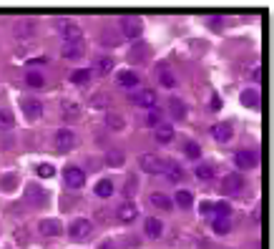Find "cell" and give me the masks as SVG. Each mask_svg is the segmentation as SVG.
<instances>
[{"mask_svg": "<svg viewBox=\"0 0 274 249\" xmlns=\"http://www.w3.org/2000/svg\"><path fill=\"white\" fill-rule=\"evenodd\" d=\"M121 33L126 38H139L144 33V21L139 16H123L121 18Z\"/></svg>", "mask_w": 274, "mask_h": 249, "instance_id": "6da1fadb", "label": "cell"}, {"mask_svg": "<svg viewBox=\"0 0 274 249\" xmlns=\"http://www.w3.org/2000/svg\"><path fill=\"white\" fill-rule=\"evenodd\" d=\"M56 31L66 38V43H71V41H81V28H78L71 18H58V21H56Z\"/></svg>", "mask_w": 274, "mask_h": 249, "instance_id": "7a4b0ae2", "label": "cell"}, {"mask_svg": "<svg viewBox=\"0 0 274 249\" xmlns=\"http://www.w3.org/2000/svg\"><path fill=\"white\" fill-rule=\"evenodd\" d=\"M53 146H56V151H71L73 146H76V134L71 131V129H61V131H56V136H53Z\"/></svg>", "mask_w": 274, "mask_h": 249, "instance_id": "3957f363", "label": "cell"}, {"mask_svg": "<svg viewBox=\"0 0 274 249\" xmlns=\"http://www.w3.org/2000/svg\"><path fill=\"white\" fill-rule=\"evenodd\" d=\"M91 221L88 219H76V221H71V226H68V234H71V239L73 241H86L88 236H91Z\"/></svg>", "mask_w": 274, "mask_h": 249, "instance_id": "277c9868", "label": "cell"}, {"mask_svg": "<svg viewBox=\"0 0 274 249\" xmlns=\"http://www.w3.org/2000/svg\"><path fill=\"white\" fill-rule=\"evenodd\" d=\"M128 101H131L133 106H141V108H154V106H156V91L144 88V91L128 93Z\"/></svg>", "mask_w": 274, "mask_h": 249, "instance_id": "5b68a950", "label": "cell"}, {"mask_svg": "<svg viewBox=\"0 0 274 249\" xmlns=\"http://www.w3.org/2000/svg\"><path fill=\"white\" fill-rule=\"evenodd\" d=\"M63 179H66V184H68L71 189H81V186L86 184V174H83V169H78V166H66V169H63Z\"/></svg>", "mask_w": 274, "mask_h": 249, "instance_id": "8992f818", "label": "cell"}, {"mask_svg": "<svg viewBox=\"0 0 274 249\" xmlns=\"http://www.w3.org/2000/svg\"><path fill=\"white\" fill-rule=\"evenodd\" d=\"M139 164H141V169L146 174H164V161L159 156H154V154H144L139 159Z\"/></svg>", "mask_w": 274, "mask_h": 249, "instance_id": "52a82bcc", "label": "cell"}, {"mask_svg": "<svg viewBox=\"0 0 274 249\" xmlns=\"http://www.w3.org/2000/svg\"><path fill=\"white\" fill-rule=\"evenodd\" d=\"M83 53H86L83 41H71V43H63V51H61V56H63V58H68V61H78V58H83Z\"/></svg>", "mask_w": 274, "mask_h": 249, "instance_id": "ba28073f", "label": "cell"}, {"mask_svg": "<svg viewBox=\"0 0 274 249\" xmlns=\"http://www.w3.org/2000/svg\"><path fill=\"white\" fill-rule=\"evenodd\" d=\"M23 111L28 121H38L43 116V103L38 98H23Z\"/></svg>", "mask_w": 274, "mask_h": 249, "instance_id": "9c48e42d", "label": "cell"}, {"mask_svg": "<svg viewBox=\"0 0 274 249\" xmlns=\"http://www.w3.org/2000/svg\"><path fill=\"white\" fill-rule=\"evenodd\" d=\"M234 161H236L239 169H254L256 161H259V156H256V151H246V149H244V151H236Z\"/></svg>", "mask_w": 274, "mask_h": 249, "instance_id": "30bf717a", "label": "cell"}, {"mask_svg": "<svg viewBox=\"0 0 274 249\" xmlns=\"http://www.w3.org/2000/svg\"><path fill=\"white\" fill-rule=\"evenodd\" d=\"M136 216H139V209H136V204H131V201L121 204V206H118V211H116V219H118L121 224H131Z\"/></svg>", "mask_w": 274, "mask_h": 249, "instance_id": "8fae6325", "label": "cell"}, {"mask_svg": "<svg viewBox=\"0 0 274 249\" xmlns=\"http://www.w3.org/2000/svg\"><path fill=\"white\" fill-rule=\"evenodd\" d=\"M241 186H244V179H241L239 174H229V176L221 181V191H224V194H239Z\"/></svg>", "mask_w": 274, "mask_h": 249, "instance_id": "7c38bea8", "label": "cell"}, {"mask_svg": "<svg viewBox=\"0 0 274 249\" xmlns=\"http://www.w3.org/2000/svg\"><path fill=\"white\" fill-rule=\"evenodd\" d=\"M38 229H41V234H43V236H56V234H61V231H63V226H61V221H58V219H41Z\"/></svg>", "mask_w": 274, "mask_h": 249, "instance_id": "4fadbf2b", "label": "cell"}, {"mask_svg": "<svg viewBox=\"0 0 274 249\" xmlns=\"http://www.w3.org/2000/svg\"><path fill=\"white\" fill-rule=\"evenodd\" d=\"M231 134H234V131H231V123H226V121H221V123H214V126H211V136H214L216 141H221V144H224V141H229V139H231Z\"/></svg>", "mask_w": 274, "mask_h": 249, "instance_id": "5bb4252c", "label": "cell"}, {"mask_svg": "<svg viewBox=\"0 0 274 249\" xmlns=\"http://www.w3.org/2000/svg\"><path fill=\"white\" fill-rule=\"evenodd\" d=\"M93 71L101 73V76L111 73V71H113V58H111V56H98V58L93 61Z\"/></svg>", "mask_w": 274, "mask_h": 249, "instance_id": "9a60e30c", "label": "cell"}, {"mask_svg": "<svg viewBox=\"0 0 274 249\" xmlns=\"http://www.w3.org/2000/svg\"><path fill=\"white\" fill-rule=\"evenodd\" d=\"M164 174H166L174 184H179V181L184 179V171H181V166H179L176 161H166V164H164Z\"/></svg>", "mask_w": 274, "mask_h": 249, "instance_id": "2e32d148", "label": "cell"}, {"mask_svg": "<svg viewBox=\"0 0 274 249\" xmlns=\"http://www.w3.org/2000/svg\"><path fill=\"white\" fill-rule=\"evenodd\" d=\"M33 28H36V23L31 18H23V21L16 23V36L18 38H28V36H33Z\"/></svg>", "mask_w": 274, "mask_h": 249, "instance_id": "e0dca14e", "label": "cell"}, {"mask_svg": "<svg viewBox=\"0 0 274 249\" xmlns=\"http://www.w3.org/2000/svg\"><path fill=\"white\" fill-rule=\"evenodd\" d=\"M149 201H151V206H156V209H164V211L171 209V199H169L166 194H161V191H154V194L149 196Z\"/></svg>", "mask_w": 274, "mask_h": 249, "instance_id": "ac0fdd59", "label": "cell"}, {"mask_svg": "<svg viewBox=\"0 0 274 249\" xmlns=\"http://www.w3.org/2000/svg\"><path fill=\"white\" fill-rule=\"evenodd\" d=\"M161 231H164V224H161V219H156V216H149V219H146V234H149L151 239H159V236H161Z\"/></svg>", "mask_w": 274, "mask_h": 249, "instance_id": "d6986e66", "label": "cell"}, {"mask_svg": "<svg viewBox=\"0 0 274 249\" xmlns=\"http://www.w3.org/2000/svg\"><path fill=\"white\" fill-rule=\"evenodd\" d=\"M241 103H244L246 108H256V106H259V91H256V88L241 91Z\"/></svg>", "mask_w": 274, "mask_h": 249, "instance_id": "ffe728a7", "label": "cell"}, {"mask_svg": "<svg viewBox=\"0 0 274 249\" xmlns=\"http://www.w3.org/2000/svg\"><path fill=\"white\" fill-rule=\"evenodd\" d=\"M169 108H171V113H174V118H179V121H184L186 118V106H184V101L181 98H171L169 101Z\"/></svg>", "mask_w": 274, "mask_h": 249, "instance_id": "44dd1931", "label": "cell"}, {"mask_svg": "<svg viewBox=\"0 0 274 249\" xmlns=\"http://www.w3.org/2000/svg\"><path fill=\"white\" fill-rule=\"evenodd\" d=\"M28 201H33V204H46V191H43L41 186L31 184V186H28Z\"/></svg>", "mask_w": 274, "mask_h": 249, "instance_id": "7402d4cb", "label": "cell"}, {"mask_svg": "<svg viewBox=\"0 0 274 249\" xmlns=\"http://www.w3.org/2000/svg\"><path fill=\"white\" fill-rule=\"evenodd\" d=\"M146 51H149V46L139 43V46L128 53V61H131V63H144V61H146Z\"/></svg>", "mask_w": 274, "mask_h": 249, "instance_id": "603a6c76", "label": "cell"}, {"mask_svg": "<svg viewBox=\"0 0 274 249\" xmlns=\"http://www.w3.org/2000/svg\"><path fill=\"white\" fill-rule=\"evenodd\" d=\"M118 83L126 86V88H133V86L139 83V76H136L133 71H121V73H118Z\"/></svg>", "mask_w": 274, "mask_h": 249, "instance_id": "cb8c5ba5", "label": "cell"}, {"mask_svg": "<svg viewBox=\"0 0 274 249\" xmlns=\"http://www.w3.org/2000/svg\"><path fill=\"white\" fill-rule=\"evenodd\" d=\"M106 123H108L113 131H121V129L126 126L123 116H121V113H113V111H108V113H106Z\"/></svg>", "mask_w": 274, "mask_h": 249, "instance_id": "d4e9b609", "label": "cell"}, {"mask_svg": "<svg viewBox=\"0 0 274 249\" xmlns=\"http://www.w3.org/2000/svg\"><path fill=\"white\" fill-rule=\"evenodd\" d=\"M154 136H156L159 144H169V141H174V129L171 126H159Z\"/></svg>", "mask_w": 274, "mask_h": 249, "instance_id": "484cf974", "label": "cell"}, {"mask_svg": "<svg viewBox=\"0 0 274 249\" xmlns=\"http://www.w3.org/2000/svg\"><path fill=\"white\" fill-rule=\"evenodd\" d=\"M123 161H126V156H123V151H118V149H113V151H108L106 154V164L108 166H123Z\"/></svg>", "mask_w": 274, "mask_h": 249, "instance_id": "4316f807", "label": "cell"}, {"mask_svg": "<svg viewBox=\"0 0 274 249\" xmlns=\"http://www.w3.org/2000/svg\"><path fill=\"white\" fill-rule=\"evenodd\" d=\"M176 204H179L181 209H191V204H194V194L186 191V189L176 191Z\"/></svg>", "mask_w": 274, "mask_h": 249, "instance_id": "83f0119b", "label": "cell"}, {"mask_svg": "<svg viewBox=\"0 0 274 249\" xmlns=\"http://www.w3.org/2000/svg\"><path fill=\"white\" fill-rule=\"evenodd\" d=\"M229 229H231V221H229V216H216V219H214V231H216L219 236H224Z\"/></svg>", "mask_w": 274, "mask_h": 249, "instance_id": "f1b7e54d", "label": "cell"}, {"mask_svg": "<svg viewBox=\"0 0 274 249\" xmlns=\"http://www.w3.org/2000/svg\"><path fill=\"white\" fill-rule=\"evenodd\" d=\"M96 194H98V196H103V199H108V196L113 194V184H111L108 179H101V181L96 184Z\"/></svg>", "mask_w": 274, "mask_h": 249, "instance_id": "f546056e", "label": "cell"}, {"mask_svg": "<svg viewBox=\"0 0 274 249\" xmlns=\"http://www.w3.org/2000/svg\"><path fill=\"white\" fill-rule=\"evenodd\" d=\"M13 123H16V116L8 108H0V129H13Z\"/></svg>", "mask_w": 274, "mask_h": 249, "instance_id": "4dcf8cb0", "label": "cell"}, {"mask_svg": "<svg viewBox=\"0 0 274 249\" xmlns=\"http://www.w3.org/2000/svg\"><path fill=\"white\" fill-rule=\"evenodd\" d=\"M78 113H81V108H78L76 103H63V118H66V121H76Z\"/></svg>", "mask_w": 274, "mask_h": 249, "instance_id": "1f68e13d", "label": "cell"}, {"mask_svg": "<svg viewBox=\"0 0 274 249\" xmlns=\"http://www.w3.org/2000/svg\"><path fill=\"white\" fill-rule=\"evenodd\" d=\"M71 81H73V83H78V86H81V83H88V81H91V71H86V68L73 71V73H71Z\"/></svg>", "mask_w": 274, "mask_h": 249, "instance_id": "d6a6232c", "label": "cell"}, {"mask_svg": "<svg viewBox=\"0 0 274 249\" xmlns=\"http://www.w3.org/2000/svg\"><path fill=\"white\" fill-rule=\"evenodd\" d=\"M161 116H164V111H161L159 106H154V108H149V113H146V123H149V126H156V123L161 121Z\"/></svg>", "mask_w": 274, "mask_h": 249, "instance_id": "836d02e7", "label": "cell"}, {"mask_svg": "<svg viewBox=\"0 0 274 249\" xmlns=\"http://www.w3.org/2000/svg\"><path fill=\"white\" fill-rule=\"evenodd\" d=\"M91 106H93V108H108V93H103V91L96 93V96L91 98Z\"/></svg>", "mask_w": 274, "mask_h": 249, "instance_id": "e575fe53", "label": "cell"}, {"mask_svg": "<svg viewBox=\"0 0 274 249\" xmlns=\"http://www.w3.org/2000/svg\"><path fill=\"white\" fill-rule=\"evenodd\" d=\"M184 154H186L189 159H199V156H201V146L194 144V141H189V144L184 146Z\"/></svg>", "mask_w": 274, "mask_h": 249, "instance_id": "d590c367", "label": "cell"}, {"mask_svg": "<svg viewBox=\"0 0 274 249\" xmlns=\"http://www.w3.org/2000/svg\"><path fill=\"white\" fill-rule=\"evenodd\" d=\"M26 81H28V86H33V88H41L46 81H43V76L41 73H36V71H31L28 76H26Z\"/></svg>", "mask_w": 274, "mask_h": 249, "instance_id": "8d00e7d4", "label": "cell"}, {"mask_svg": "<svg viewBox=\"0 0 274 249\" xmlns=\"http://www.w3.org/2000/svg\"><path fill=\"white\" fill-rule=\"evenodd\" d=\"M53 174H56L53 164H41V166H38V176H41V179H51Z\"/></svg>", "mask_w": 274, "mask_h": 249, "instance_id": "74e56055", "label": "cell"}, {"mask_svg": "<svg viewBox=\"0 0 274 249\" xmlns=\"http://www.w3.org/2000/svg\"><path fill=\"white\" fill-rule=\"evenodd\" d=\"M159 78H161V83H164L166 88H174V86H176V78H174L169 71H161V73H159Z\"/></svg>", "mask_w": 274, "mask_h": 249, "instance_id": "f35d334b", "label": "cell"}, {"mask_svg": "<svg viewBox=\"0 0 274 249\" xmlns=\"http://www.w3.org/2000/svg\"><path fill=\"white\" fill-rule=\"evenodd\" d=\"M136 186H139V179H136V176H131V179L126 181V186H123V194L131 199V196H133V191H136Z\"/></svg>", "mask_w": 274, "mask_h": 249, "instance_id": "ab89813d", "label": "cell"}, {"mask_svg": "<svg viewBox=\"0 0 274 249\" xmlns=\"http://www.w3.org/2000/svg\"><path fill=\"white\" fill-rule=\"evenodd\" d=\"M211 174H214V171H211V166H206V164H201V166L196 169V176H199L201 181H206V179H211Z\"/></svg>", "mask_w": 274, "mask_h": 249, "instance_id": "60d3db41", "label": "cell"}, {"mask_svg": "<svg viewBox=\"0 0 274 249\" xmlns=\"http://www.w3.org/2000/svg\"><path fill=\"white\" fill-rule=\"evenodd\" d=\"M214 211H216V216H229L231 206H229L226 201H219V204H214Z\"/></svg>", "mask_w": 274, "mask_h": 249, "instance_id": "b9f144b4", "label": "cell"}, {"mask_svg": "<svg viewBox=\"0 0 274 249\" xmlns=\"http://www.w3.org/2000/svg\"><path fill=\"white\" fill-rule=\"evenodd\" d=\"M118 36H108V31H103V36H101V43L103 46H118Z\"/></svg>", "mask_w": 274, "mask_h": 249, "instance_id": "7bdbcfd3", "label": "cell"}, {"mask_svg": "<svg viewBox=\"0 0 274 249\" xmlns=\"http://www.w3.org/2000/svg\"><path fill=\"white\" fill-rule=\"evenodd\" d=\"M16 184H18V179H16V176H6V179H3V189H13Z\"/></svg>", "mask_w": 274, "mask_h": 249, "instance_id": "ee69618b", "label": "cell"}, {"mask_svg": "<svg viewBox=\"0 0 274 249\" xmlns=\"http://www.w3.org/2000/svg\"><path fill=\"white\" fill-rule=\"evenodd\" d=\"M199 211H201V214H209V211H214V204H211V201H204V204L199 206Z\"/></svg>", "mask_w": 274, "mask_h": 249, "instance_id": "f6af8a7d", "label": "cell"}, {"mask_svg": "<svg viewBox=\"0 0 274 249\" xmlns=\"http://www.w3.org/2000/svg\"><path fill=\"white\" fill-rule=\"evenodd\" d=\"M16 234H18V236H16V239H18V241H21V244H26V229H18V231H16Z\"/></svg>", "mask_w": 274, "mask_h": 249, "instance_id": "bcb514c9", "label": "cell"}, {"mask_svg": "<svg viewBox=\"0 0 274 249\" xmlns=\"http://www.w3.org/2000/svg\"><path fill=\"white\" fill-rule=\"evenodd\" d=\"M209 26H211V28H221V18H211Z\"/></svg>", "mask_w": 274, "mask_h": 249, "instance_id": "7dc6e473", "label": "cell"}, {"mask_svg": "<svg viewBox=\"0 0 274 249\" xmlns=\"http://www.w3.org/2000/svg\"><path fill=\"white\" fill-rule=\"evenodd\" d=\"M98 249H116V244H113V241H103Z\"/></svg>", "mask_w": 274, "mask_h": 249, "instance_id": "c3c4849f", "label": "cell"}, {"mask_svg": "<svg viewBox=\"0 0 274 249\" xmlns=\"http://www.w3.org/2000/svg\"><path fill=\"white\" fill-rule=\"evenodd\" d=\"M251 78H254V81H259V78H261V71H259V68H254V71H251Z\"/></svg>", "mask_w": 274, "mask_h": 249, "instance_id": "681fc988", "label": "cell"}, {"mask_svg": "<svg viewBox=\"0 0 274 249\" xmlns=\"http://www.w3.org/2000/svg\"><path fill=\"white\" fill-rule=\"evenodd\" d=\"M211 108H221V101H219V98H216V96H214V98H211Z\"/></svg>", "mask_w": 274, "mask_h": 249, "instance_id": "f907efd6", "label": "cell"}]
</instances>
